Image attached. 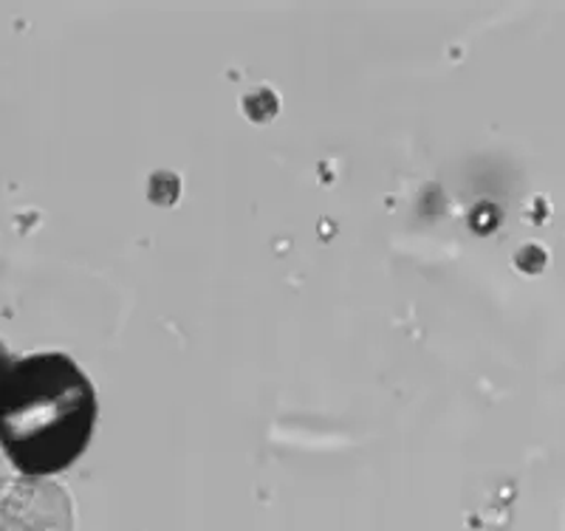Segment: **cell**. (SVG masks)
Returning a JSON list of instances; mask_svg holds the SVG:
<instances>
[{
    "label": "cell",
    "mask_w": 565,
    "mask_h": 531,
    "mask_svg": "<svg viewBox=\"0 0 565 531\" xmlns=\"http://www.w3.org/2000/svg\"><path fill=\"white\" fill-rule=\"evenodd\" d=\"M97 413V391L68 353H29L0 384V449L18 472L49 478L85 453Z\"/></svg>",
    "instance_id": "6da1fadb"
},
{
    "label": "cell",
    "mask_w": 565,
    "mask_h": 531,
    "mask_svg": "<svg viewBox=\"0 0 565 531\" xmlns=\"http://www.w3.org/2000/svg\"><path fill=\"white\" fill-rule=\"evenodd\" d=\"M12 365H14V357L7 351V346L0 342V384L7 382V376H9V371H12Z\"/></svg>",
    "instance_id": "7a4b0ae2"
}]
</instances>
